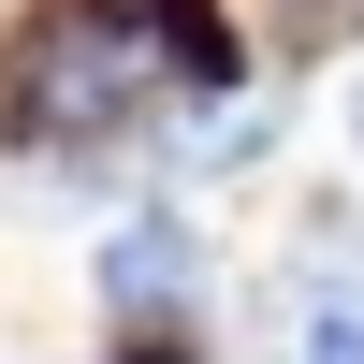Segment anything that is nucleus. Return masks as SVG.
Instances as JSON below:
<instances>
[{
	"mask_svg": "<svg viewBox=\"0 0 364 364\" xmlns=\"http://www.w3.org/2000/svg\"><path fill=\"white\" fill-rule=\"evenodd\" d=\"M219 87H248L219 0H58L0 73V117H15V146L58 161V146H117L146 117H190Z\"/></svg>",
	"mask_w": 364,
	"mask_h": 364,
	"instance_id": "1",
	"label": "nucleus"
},
{
	"mask_svg": "<svg viewBox=\"0 0 364 364\" xmlns=\"http://www.w3.org/2000/svg\"><path fill=\"white\" fill-rule=\"evenodd\" d=\"M204 291H219V248L190 219H117L87 248V306H102V350H204Z\"/></svg>",
	"mask_w": 364,
	"mask_h": 364,
	"instance_id": "2",
	"label": "nucleus"
},
{
	"mask_svg": "<svg viewBox=\"0 0 364 364\" xmlns=\"http://www.w3.org/2000/svg\"><path fill=\"white\" fill-rule=\"evenodd\" d=\"M277 364H364V248L321 204V262L291 248V306H277Z\"/></svg>",
	"mask_w": 364,
	"mask_h": 364,
	"instance_id": "3",
	"label": "nucleus"
},
{
	"mask_svg": "<svg viewBox=\"0 0 364 364\" xmlns=\"http://www.w3.org/2000/svg\"><path fill=\"white\" fill-rule=\"evenodd\" d=\"M350 146H364V73H350Z\"/></svg>",
	"mask_w": 364,
	"mask_h": 364,
	"instance_id": "4",
	"label": "nucleus"
}]
</instances>
